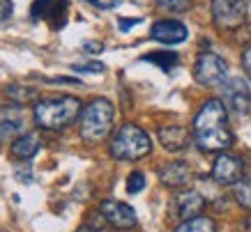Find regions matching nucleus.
I'll list each match as a JSON object with an SVG mask.
<instances>
[{
	"instance_id": "nucleus-12",
	"label": "nucleus",
	"mask_w": 251,
	"mask_h": 232,
	"mask_svg": "<svg viewBox=\"0 0 251 232\" xmlns=\"http://www.w3.org/2000/svg\"><path fill=\"white\" fill-rule=\"evenodd\" d=\"M159 180L168 188H182L191 182V170L184 161H166L159 165Z\"/></svg>"
},
{
	"instance_id": "nucleus-21",
	"label": "nucleus",
	"mask_w": 251,
	"mask_h": 232,
	"mask_svg": "<svg viewBox=\"0 0 251 232\" xmlns=\"http://www.w3.org/2000/svg\"><path fill=\"white\" fill-rule=\"evenodd\" d=\"M191 2H194V0H157V5H159L164 12H173V14L187 12V9L191 7Z\"/></svg>"
},
{
	"instance_id": "nucleus-19",
	"label": "nucleus",
	"mask_w": 251,
	"mask_h": 232,
	"mask_svg": "<svg viewBox=\"0 0 251 232\" xmlns=\"http://www.w3.org/2000/svg\"><path fill=\"white\" fill-rule=\"evenodd\" d=\"M235 200L242 209L251 211V172L242 175V180L235 184Z\"/></svg>"
},
{
	"instance_id": "nucleus-18",
	"label": "nucleus",
	"mask_w": 251,
	"mask_h": 232,
	"mask_svg": "<svg viewBox=\"0 0 251 232\" xmlns=\"http://www.w3.org/2000/svg\"><path fill=\"white\" fill-rule=\"evenodd\" d=\"M175 232H217V223L210 216H196L191 221L180 223V228H175Z\"/></svg>"
},
{
	"instance_id": "nucleus-22",
	"label": "nucleus",
	"mask_w": 251,
	"mask_h": 232,
	"mask_svg": "<svg viewBox=\"0 0 251 232\" xmlns=\"http://www.w3.org/2000/svg\"><path fill=\"white\" fill-rule=\"evenodd\" d=\"M143 188H145V175L143 172H138V170L131 172L129 180H127V191L134 195V193H141Z\"/></svg>"
},
{
	"instance_id": "nucleus-23",
	"label": "nucleus",
	"mask_w": 251,
	"mask_h": 232,
	"mask_svg": "<svg viewBox=\"0 0 251 232\" xmlns=\"http://www.w3.org/2000/svg\"><path fill=\"white\" fill-rule=\"evenodd\" d=\"M74 71H81V74H101L104 71V65L101 62H78L74 65Z\"/></svg>"
},
{
	"instance_id": "nucleus-24",
	"label": "nucleus",
	"mask_w": 251,
	"mask_h": 232,
	"mask_svg": "<svg viewBox=\"0 0 251 232\" xmlns=\"http://www.w3.org/2000/svg\"><path fill=\"white\" fill-rule=\"evenodd\" d=\"M85 2H90V5H95L99 9H113L120 5L122 0H85Z\"/></svg>"
},
{
	"instance_id": "nucleus-4",
	"label": "nucleus",
	"mask_w": 251,
	"mask_h": 232,
	"mask_svg": "<svg viewBox=\"0 0 251 232\" xmlns=\"http://www.w3.org/2000/svg\"><path fill=\"white\" fill-rule=\"evenodd\" d=\"M111 157L118 161H138L152 152V140L136 124H125L111 138Z\"/></svg>"
},
{
	"instance_id": "nucleus-9",
	"label": "nucleus",
	"mask_w": 251,
	"mask_h": 232,
	"mask_svg": "<svg viewBox=\"0 0 251 232\" xmlns=\"http://www.w3.org/2000/svg\"><path fill=\"white\" fill-rule=\"evenodd\" d=\"M242 175H244L242 159L235 157V154H228V152L219 154L212 165V180L217 184H233L235 186L237 182L242 180Z\"/></svg>"
},
{
	"instance_id": "nucleus-8",
	"label": "nucleus",
	"mask_w": 251,
	"mask_h": 232,
	"mask_svg": "<svg viewBox=\"0 0 251 232\" xmlns=\"http://www.w3.org/2000/svg\"><path fill=\"white\" fill-rule=\"evenodd\" d=\"M99 211L106 223H111L113 228L118 230H131L134 225L138 223L136 218V211L131 209L127 202H120V200H104L99 205Z\"/></svg>"
},
{
	"instance_id": "nucleus-14",
	"label": "nucleus",
	"mask_w": 251,
	"mask_h": 232,
	"mask_svg": "<svg viewBox=\"0 0 251 232\" xmlns=\"http://www.w3.org/2000/svg\"><path fill=\"white\" fill-rule=\"evenodd\" d=\"M159 142L166 147L168 152H182L189 147L191 142V134L187 127H180V124H168V127L159 129Z\"/></svg>"
},
{
	"instance_id": "nucleus-15",
	"label": "nucleus",
	"mask_w": 251,
	"mask_h": 232,
	"mask_svg": "<svg viewBox=\"0 0 251 232\" xmlns=\"http://www.w3.org/2000/svg\"><path fill=\"white\" fill-rule=\"evenodd\" d=\"M65 12H67V0H35L32 2V19H53V25H62L58 21L60 16L65 21Z\"/></svg>"
},
{
	"instance_id": "nucleus-3",
	"label": "nucleus",
	"mask_w": 251,
	"mask_h": 232,
	"mask_svg": "<svg viewBox=\"0 0 251 232\" xmlns=\"http://www.w3.org/2000/svg\"><path fill=\"white\" fill-rule=\"evenodd\" d=\"M113 117H115V111H113V104L104 97H97L92 99L90 104L83 108L81 113V138L85 142H99L104 140L111 129H113Z\"/></svg>"
},
{
	"instance_id": "nucleus-20",
	"label": "nucleus",
	"mask_w": 251,
	"mask_h": 232,
	"mask_svg": "<svg viewBox=\"0 0 251 232\" xmlns=\"http://www.w3.org/2000/svg\"><path fill=\"white\" fill-rule=\"evenodd\" d=\"M143 60L152 62V65H159L164 71H171V69L177 65V53H173V51H154V53L143 55Z\"/></svg>"
},
{
	"instance_id": "nucleus-17",
	"label": "nucleus",
	"mask_w": 251,
	"mask_h": 232,
	"mask_svg": "<svg viewBox=\"0 0 251 232\" xmlns=\"http://www.w3.org/2000/svg\"><path fill=\"white\" fill-rule=\"evenodd\" d=\"M5 97L14 106H25L37 99V90L25 88V85H7V88H5Z\"/></svg>"
},
{
	"instance_id": "nucleus-11",
	"label": "nucleus",
	"mask_w": 251,
	"mask_h": 232,
	"mask_svg": "<svg viewBox=\"0 0 251 232\" xmlns=\"http://www.w3.org/2000/svg\"><path fill=\"white\" fill-rule=\"evenodd\" d=\"M150 35L161 44H182L184 39L189 37V30H187L184 23L175 21V19H164V21L154 23Z\"/></svg>"
},
{
	"instance_id": "nucleus-6",
	"label": "nucleus",
	"mask_w": 251,
	"mask_h": 232,
	"mask_svg": "<svg viewBox=\"0 0 251 232\" xmlns=\"http://www.w3.org/2000/svg\"><path fill=\"white\" fill-rule=\"evenodd\" d=\"M212 21L219 30H237L249 14V0H212Z\"/></svg>"
},
{
	"instance_id": "nucleus-25",
	"label": "nucleus",
	"mask_w": 251,
	"mask_h": 232,
	"mask_svg": "<svg viewBox=\"0 0 251 232\" xmlns=\"http://www.w3.org/2000/svg\"><path fill=\"white\" fill-rule=\"evenodd\" d=\"M12 16V2L9 0H0V23H5Z\"/></svg>"
},
{
	"instance_id": "nucleus-28",
	"label": "nucleus",
	"mask_w": 251,
	"mask_h": 232,
	"mask_svg": "<svg viewBox=\"0 0 251 232\" xmlns=\"http://www.w3.org/2000/svg\"><path fill=\"white\" fill-rule=\"evenodd\" d=\"M101 48H104V44H101V42H85V44H83V51L85 53H99Z\"/></svg>"
},
{
	"instance_id": "nucleus-5",
	"label": "nucleus",
	"mask_w": 251,
	"mask_h": 232,
	"mask_svg": "<svg viewBox=\"0 0 251 232\" xmlns=\"http://www.w3.org/2000/svg\"><path fill=\"white\" fill-rule=\"evenodd\" d=\"M194 78H196V83L207 85V88L224 85L228 81V62L212 51L201 53L196 65H194Z\"/></svg>"
},
{
	"instance_id": "nucleus-10",
	"label": "nucleus",
	"mask_w": 251,
	"mask_h": 232,
	"mask_svg": "<svg viewBox=\"0 0 251 232\" xmlns=\"http://www.w3.org/2000/svg\"><path fill=\"white\" fill-rule=\"evenodd\" d=\"M205 207V200H203V195L198 193V191H182V193L175 195L173 200V209H175V216L182 218L184 221H191V218L201 216V211Z\"/></svg>"
},
{
	"instance_id": "nucleus-16",
	"label": "nucleus",
	"mask_w": 251,
	"mask_h": 232,
	"mask_svg": "<svg viewBox=\"0 0 251 232\" xmlns=\"http://www.w3.org/2000/svg\"><path fill=\"white\" fill-rule=\"evenodd\" d=\"M39 147H42L39 136L35 134V131H30V134H23L16 138L14 145H12V154H14L16 159H21V161H28V159H32L37 154Z\"/></svg>"
},
{
	"instance_id": "nucleus-1",
	"label": "nucleus",
	"mask_w": 251,
	"mask_h": 232,
	"mask_svg": "<svg viewBox=\"0 0 251 232\" xmlns=\"http://www.w3.org/2000/svg\"><path fill=\"white\" fill-rule=\"evenodd\" d=\"M194 140L203 152H224L233 145L228 129V111L221 99H207L194 117Z\"/></svg>"
},
{
	"instance_id": "nucleus-26",
	"label": "nucleus",
	"mask_w": 251,
	"mask_h": 232,
	"mask_svg": "<svg viewBox=\"0 0 251 232\" xmlns=\"http://www.w3.org/2000/svg\"><path fill=\"white\" fill-rule=\"evenodd\" d=\"M242 67H244V71H247V76L251 78V44L247 46L242 53Z\"/></svg>"
},
{
	"instance_id": "nucleus-2",
	"label": "nucleus",
	"mask_w": 251,
	"mask_h": 232,
	"mask_svg": "<svg viewBox=\"0 0 251 232\" xmlns=\"http://www.w3.org/2000/svg\"><path fill=\"white\" fill-rule=\"evenodd\" d=\"M83 106L81 99L72 97V94H62V97H49L39 99L35 104V120L39 127L51 129V131H60L74 124L76 117H81Z\"/></svg>"
},
{
	"instance_id": "nucleus-27",
	"label": "nucleus",
	"mask_w": 251,
	"mask_h": 232,
	"mask_svg": "<svg viewBox=\"0 0 251 232\" xmlns=\"http://www.w3.org/2000/svg\"><path fill=\"white\" fill-rule=\"evenodd\" d=\"M141 21H143V19H120V21H118V28H120V30H129V28L138 25Z\"/></svg>"
},
{
	"instance_id": "nucleus-13",
	"label": "nucleus",
	"mask_w": 251,
	"mask_h": 232,
	"mask_svg": "<svg viewBox=\"0 0 251 232\" xmlns=\"http://www.w3.org/2000/svg\"><path fill=\"white\" fill-rule=\"evenodd\" d=\"M23 122H25V117H23V108H19V106H0V138H5V140H9V138H19V134H21L23 129Z\"/></svg>"
},
{
	"instance_id": "nucleus-7",
	"label": "nucleus",
	"mask_w": 251,
	"mask_h": 232,
	"mask_svg": "<svg viewBox=\"0 0 251 232\" xmlns=\"http://www.w3.org/2000/svg\"><path fill=\"white\" fill-rule=\"evenodd\" d=\"M221 104L235 113H249L251 108V90L247 81L240 76H233L221 85Z\"/></svg>"
},
{
	"instance_id": "nucleus-29",
	"label": "nucleus",
	"mask_w": 251,
	"mask_h": 232,
	"mask_svg": "<svg viewBox=\"0 0 251 232\" xmlns=\"http://www.w3.org/2000/svg\"><path fill=\"white\" fill-rule=\"evenodd\" d=\"M76 232H99V228H92V225H83V228H78Z\"/></svg>"
}]
</instances>
